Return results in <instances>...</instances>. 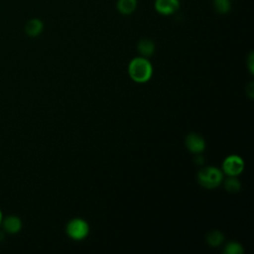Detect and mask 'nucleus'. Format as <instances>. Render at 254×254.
<instances>
[{
    "label": "nucleus",
    "instance_id": "obj_1",
    "mask_svg": "<svg viewBox=\"0 0 254 254\" xmlns=\"http://www.w3.org/2000/svg\"><path fill=\"white\" fill-rule=\"evenodd\" d=\"M130 77L139 83L148 81L153 74V66L151 63L144 57L133 59L128 65Z\"/></svg>",
    "mask_w": 254,
    "mask_h": 254
},
{
    "label": "nucleus",
    "instance_id": "obj_2",
    "mask_svg": "<svg viewBox=\"0 0 254 254\" xmlns=\"http://www.w3.org/2000/svg\"><path fill=\"white\" fill-rule=\"evenodd\" d=\"M223 179L222 172L215 167H203L197 173L198 184L208 190L217 188Z\"/></svg>",
    "mask_w": 254,
    "mask_h": 254
},
{
    "label": "nucleus",
    "instance_id": "obj_3",
    "mask_svg": "<svg viewBox=\"0 0 254 254\" xmlns=\"http://www.w3.org/2000/svg\"><path fill=\"white\" fill-rule=\"evenodd\" d=\"M89 226L81 218H73L66 225V233L73 240H81L88 234Z\"/></svg>",
    "mask_w": 254,
    "mask_h": 254
},
{
    "label": "nucleus",
    "instance_id": "obj_4",
    "mask_svg": "<svg viewBox=\"0 0 254 254\" xmlns=\"http://www.w3.org/2000/svg\"><path fill=\"white\" fill-rule=\"evenodd\" d=\"M244 169V162L241 157L237 155H230L226 157L222 163V171L228 177H236Z\"/></svg>",
    "mask_w": 254,
    "mask_h": 254
},
{
    "label": "nucleus",
    "instance_id": "obj_5",
    "mask_svg": "<svg viewBox=\"0 0 254 254\" xmlns=\"http://www.w3.org/2000/svg\"><path fill=\"white\" fill-rule=\"evenodd\" d=\"M156 11L164 16L174 14L180 8L179 0H155L154 3Z\"/></svg>",
    "mask_w": 254,
    "mask_h": 254
},
{
    "label": "nucleus",
    "instance_id": "obj_6",
    "mask_svg": "<svg viewBox=\"0 0 254 254\" xmlns=\"http://www.w3.org/2000/svg\"><path fill=\"white\" fill-rule=\"evenodd\" d=\"M186 146L190 152L193 154H200L205 148V142L200 135L196 133H190L186 137Z\"/></svg>",
    "mask_w": 254,
    "mask_h": 254
},
{
    "label": "nucleus",
    "instance_id": "obj_7",
    "mask_svg": "<svg viewBox=\"0 0 254 254\" xmlns=\"http://www.w3.org/2000/svg\"><path fill=\"white\" fill-rule=\"evenodd\" d=\"M4 230L10 234L18 233L22 228V221L16 215H8L3 220Z\"/></svg>",
    "mask_w": 254,
    "mask_h": 254
},
{
    "label": "nucleus",
    "instance_id": "obj_8",
    "mask_svg": "<svg viewBox=\"0 0 254 254\" xmlns=\"http://www.w3.org/2000/svg\"><path fill=\"white\" fill-rule=\"evenodd\" d=\"M44 28V24L40 19L33 18L30 19L25 25V32L30 37H37L39 36Z\"/></svg>",
    "mask_w": 254,
    "mask_h": 254
},
{
    "label": "nucleus",
    "instance_id": "obj_9",
    "mask_svg": "<svg viewBox=\"0 0 254 254\" xmlns=\"http://www.w3.org/2000/svg\"><path fill=\"white\" fill-rule=\"evenodd\" d=\"M137 49H138L139 54L142 57L148 58V57H151L154 54V52H155V44L150 39H142L138 43Z\"/></svg>",
    "mask_w": 254,
    "mask_h": 254
},
{
    "label": "nucleus",
    "instance_id": "obj_10",
    "mask_svg": "<svg viewBox=\"0 0 254 254\" xmlns=\"http://www.w3.org/2000/svg\"><path fill=\"white\" fill-rule=\"evenodd\" d=\"M117 10L123 15L132 14L137 7V0H118Z\"/></svg>",
    "mask_w": 254,
    "mask_h": 254
},
{
    "label": "nucleus",
    "instance_id": "obj_11",
    "mask_svg": "<svg viewBox=\"0 0 254 254\" xmlns=\"http://www.w3.org/2000/svg\"><path fill=\"white\" fill-rule=\"evenodd\" d=\"M206 242L211 247H217L219 246L224 239V235L219 230H211L206 234Z\"/></svg>",
    "mask_w": 254,
    "mask_h": 254
},
{
    "label": "nucleus",
    "instance_id": "obj_12",
    "mask_svg": "<svg viewBox=\"0 0 254 254\" xmlns=\"http://www.w3.org/2000/svg\"><path fill=\"white\" fill-rule=\"evenodd\" d=\"M224 188L228 192H238L241 189V185L235 177H229L224 182Z\"/></svg>",
    "mask_w": 254,
    "mask_h": 254
},
{
    "label": "nucleus",
    "instance_id": "obj_13",
    "mask_svg": "<svg viewBox=\"0 0 254 254\" xmlns=\"http://www.w3.org/2000/svg\"><path fill=\"white\" fill-rule=\"evenodd\" d=\"M213 8L218 14H226L230 10V0H213Z\"/></svg>",
    "mask_w": 254,
    "mask_h": 254
},
{
    "label": "nucleus",
    "instance_id": "obj_14",
    "mask_svg": "<svg viewBox=\"0 0 254 254\" xmlns=\"http://www.w3.org/2000/svg\"><path fill=\"white\" fill-rule=\"evenodd\" d=\"M223 252L225 254H242L243 253V247L240 243L235 242V241H231V242H228L225 245Z\"/></svg>",
    "mask_w": 254,
    "mask_h": 254
},
{
    "label": "nucleus",
    "instance_id": "obj_15",
    "mask_svg": "<svg viewBox=\"0 0 254 254\" xmlns=\"http://www.w3.org/2000/svg\"><path fill=\"white\" fill-rule=\"evenodd\" d=\"M194 161H195V163H196V164H198L199 166H200V165H202V164H203V162H204L203 157H202V156H200V154H196V157L194 158Z\"/></svg>",
    "mask_w": 254,
    "mask_h": 254
},
{
    "label": "nucleus",
    "instance_id": "obj_16",
    "mask_svg": "<svg viewBox=\"0 0 254 254\" xmlns=\"http://www.w3.org/2000/svg\"><path fill=\"white\" fill-rule=\"evenodd\" d=\"M249 68H250V71L251 73H253V54L251 53L250 54V57H249Z\"/></svg>",
    "mask_w": 254,
    "mask_h": 254
},
{
    "label": "nucleus",
    "instance_id": "obj_17",
    "mask_svg": "<svg viewBox=\"0 0 254 254\" xmlns=\"http://www.w3.org/2000/svg\"><path fill=\"white\" fill-rule=\"evenodd\" d=\"M2 222V212H1V210H0V223Z\"/></svg>",
    "mask_w": 254,
    "mask_h": 254
},
{
    "label": "nucleus",
    "instance_id": "obj_18",
    "mask_svg": "<svg viewBox=\"0 0 254 254\" xmlns=\"http://www.w3.org/2000/svg\"><path fill=\"white\" fill-rule=\"evenodd\" d=\"M230 1H231V0H230Z\"/></svg>",
    "mask_w": 254,
    "mask_h": 254
}]
</instances>
